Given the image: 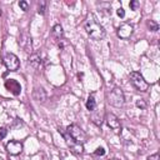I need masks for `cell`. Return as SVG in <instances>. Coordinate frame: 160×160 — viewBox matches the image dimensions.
Returning <instances> with one entry per match:
<instances>
[{
  "label": "cell",
  "instance_id": "obj_1",
  "mask_svg": "<svg viewBox=\"0 0 160 160\" xmlns=\"http://www.w3.org/2000/svg\"><path fill=\"white\" fill-rule=\"evenodd\" d=\"M84 28L86 34L94 39V40H101L105 38V30L104 28L96 21V19L94 18V15H89L88 19L84 22Z\"/></svg>",
  "mask_w": 160,
  "mask_h": 160
},
{
  "label": "cell",
  "instance_id": "obj_2",
  "mask_svg": "<svg viewBox=\"0 0 160 160\" xmlns=\"http://www.w3.org/2000/svg\"><path fill=\"white\" fill-rule=\"evenodd\" d=\"M108 102L115 108H121L125 104V96L124 92L120 88H114L109 94H108Z\"/></svg>",
  "mask_w": 160,
  "mask_h": 160
},
{
  "label": "cell",
  "instance_id": "obj_3",
  "mask_svg": "<svg viewBox=\"0 0 160 160\" xmlns=\"http://www.w3.org/2000/svg\"><path fill=\"white\" fill-rule=\"evenodd\" d=\"M129 79L130 82L132 84V86L138 90V91H146L149 89V84L146 82V80L144 79V76L139 72V71H131L129 74Z\"/></svg>",
  "mask_w": 160,
  "mask_h": 160
},
{
  "label": "cell",
  "instance_id": "obj_4",
  "mask_svg": "<svg viewBox=\"0 0 160 160\" xmlns=\"http://www.w3.org/2000/svg\"><path fill=\"white\" fill-rule=\"evenodd\" d=\"M66 131H68V134H69V136L71 138L72 141H75V142H78V144H81V145L86 141V134H85L84 130H82L80 126H78L76 124L69 125L68 129H66Z\"/></svg>",
  "mask_w": 160,
  "mask_h": 160
},
{
  "label": "cell",
  "instance_id": "obj_5",
  "mask_svg": "<svg viewBox=\"0 0 160 160\" xmlns=\"http://www.w3.org/2000/svg\"><path fill=\"white\" fill-rule=\"evenodd\" d=\"M4 64L5 66L8 68V70L10 71H16L19 69V65H20V61H19V58L12 54V52H6L4 55Z\"/></svg>",
  "mask_w": 160,
  "mask_h": 160
},
{
  "label": "cell",
  "instance_id": "obj_6",
  "mask_svg": "<svg viewBox=\"0 0 160 160\" xmlns=\"http://www.w3.org/2000/svg\"><path fill=\"white\" fill-rule=\"evenodd\" d=\"M106 124H108V126L110 128V129H112L114 131H116V132H119L120 130H121V122H120V120H119V118L115 115V114H108L106 115Z\"/></svg>",
  "mask_w": 160,
  "mask_h": 160
},
{
  "label": "cell",
  "instance_id": "obj_7",
  "mask_svg": "<svg viewBox=\"0 0 160 160\" xmlns=\"http://www.w3.org/2000/svg\"><path fill=\"white\" fill-rule=\"evenodd\" d=\"M132 30H134L132 25L125 22V24H122V25L119 26V29H118V36L120 39H129L131 36V34H132Z\"/></svg>",
  "mask_w": 160,
  "mask_h": 160
},
{
  "label": "cell",
  "instance_id": "obj_8",
  "mask_svg": "<svg viewBox=\"0 0 160 160\" xmlns=\"http://www.w3.org/2000/svg\"><path fill=\"white\" fill-rule=\"evenodd\" d=\"M6 150L10 155H18L22 151V144L16 140H11L6 144Z\"/></svg>",
  "mask_w": 160,
  "mask_h": 160
},
{
  "label": "cell",
  "instance_id": "obj_9",
  "mask_svg": "<svg viewBox=\"0 0 160 160\" xmlns=\"http://www.w3.org/2000/svg\"><path fill=\"white\" fill-rule=\"evenodd\" d=\"M5 88H6L10 92H12L14 95H19V94L21 92V86H20V84H19L16 80H14V79L6 80V81H5Z\"/></svg>",
  "mask_w": 160,
  "mask_h": 160
},
{
  "label": "cell",
  "instance_id": "obj_10",
  "mask_svg": "<svg viewBox=\"0 0 160 160\" xmlns=\"http://www.w3.org/2000/svg\"><path fill=\"white\" fill-rule=\"evenodd\" d=\"M19 44L21 45L22 49H25L26 51H30V50H31V36H30L26 31H24V32L20 35Z\"/></svg>",
  "mask_w": 160,
  "mask_h": 160
},
{
  "label": "cell",
  "instance_id": "obj_11",
  "mask_svg": "<svg viewBox=\"0 0 160 160\" xmlns=\"http://www.w3.org/2000/svg\"><path fill=\"white\" fill-rule=\"evenodd\" d=\"M29 64H30V66H31L32 69H35V70H40V69L42 68V60H41L40 55L36 54V52H34V54L30 55V58H29Z\"/></svg>",
  "mask_w": 160,
  "mask_h": 160
},
{
  "label": "cell",
  "instance_id": "obj_12",
  "mask_svg": "<svg viewBox=\"0 0 160 160\" xmlns=\"http://www.w3.org/2000/svg\"><path fill=\"white\" fill-rule=\"evenodd\" d=\"M32 98L39 102H44L46 100V92L42 88H35L32 91Z\"/></svg>",
  "mask_w": 160,
  "mask_h": 160
},
{
  "label": "cell",
  "instance_id": "obj_13",
  "mask_svg": "<svg viewBox=\"0 0 160 160\" xmlns=\"http://www.w3.org/2000/svg\"><path fill=\"white\" fill-rule=\"evenodd\" d=\"M62 35H64V31H62V28L60 24H56L52 26L51 29V36L55 39V40H60L62 39Z\"/></svg>",
  "mask_w": 160,
  "mask_h": 160
},
{
  "label": "cell",
  "instance_id": "obj_14",
  "mask_svg": "<svg viewBox=\"0 0 160 160\" xmlns=\"http://www.w3.org/2000/svg\"><path fill=\"white\" fill-rule=\"evenodd\" d=\"M86 109H88L89 111H94V110L96 109V102H95V99H94L92 95H90V96L88 98V101H86Z\"/></svg>",
  "mask_w": 160,
  "mask_h": 160
},
{
  "label": "cell",
  "instance_id": "obj_15",
  "mask_svg": "<svg viewBox=\"0 0 160 160\" xmlns=\"http://www.w3.org/2000/svg\"><path fill=\"white\" fill-rule=\"evenodd\" d=\"M45 6H46V2L44 0H41L39 2V6H38V12L41 14V15H44L45 14Z\"/></svg>",
  "mask_w": 160,
  "mask_h": 160
},
{
  "label": "cell",
  "instance_id": "obj_16",
  "mask_svg": "<svg viewBox=\"0 0 160 160\" xmlns=\"http://www.w3.org/2000/svg\"><path fill=\"white\" fill-rule=\"evenodd\" d=\"M148 26L150 28V30H151V31H156V30L159 29V25H158L155 21H152V20L148 21Z\"/></svg>",
  "mask_w": 160,
  "mask_h": 160
},
{
  "label": "cell",
  "instance_id": "obj_17",
  "mask_svg": "<svg viewBox=\"0 0 160 160\" xmlns=\"http://www.w3.org/2000/svg\"><path fill=\"white\" fill-rule=\"evenodd\" d=\"M135 105H136L138 108H140V109H145V108H146V102H145L144 99H138L136 102H135Z\"/></svg>",
  "mask_w": 160,
  "mask_h": 160
},
{
  "label": "cell",
  "instance_id": "obj_18",
  "mask_svg": "<svg viewBox=\"0 0 160 160\" xmlns=\"http://www.w3.org/2000/svg\"><path fill=\"white\" fill-rule=\"evenodd\" d=\"M139 5H140V4H139L138 0H132V1H130V4H129V6H130L131 10H138Z\"/></svg>",
  "mask_w": 160,
  "mask_h": 160
},
{
  "label": "cell",
  "instance_id": "obj_19",
  "mask_svg": "<svg viewBox=\"0 0 160 160\" xmlns=\"http://www.w3.org/2000/svg\"><path fill=\"white\" fill-rule=\"evenodd\" d=\"M6 134H8L6 128H0V140H1V139H4V138L6 136Z\"/></svg>",
  "mask_w": 160,
  "mask_h": 160
},
{
  "label": "cell",
  "instance_id": "obj_20",
  "mask_svg": "<svg viewBox=\"0 0 160 160\" xmlns=\"http://www.w3.org/2000/svg\"><path fill=\"white\" fill-rule=\"evenodd\" d=\"M19 6H20L24 11H26V10H28V8H29V5H28V2H26V1H20V2H19Z\"/></svg>",
  "mask_w": 160,
  "mask_h": 160
},
{
  "label": "cell",
  "instance_id": "obj_21",
  "mask_svg": "<svg viewBox=\"0 0 160 160\" xmlns=\"http://www.w3.org/2000/svg\"><path fill=\"white\" fill-rule=\"evenodd\" d=\"M116 14H118V16H120V18H124V16H125V11H124L122 8H119V9L116 10Z\"/></svg>",
  "mask_w": 160,
  "mask_h": 160
},
{
  "label": "cell",
  "instance_id": "obj_22",
  "mask_svg": "<svg viewBox=\"0 0 160 160\" xmlns=\"http://www.w3.org/2000/svg\"><path fill=\"white\" fill-rule=\"evenodd\" d=\"M104 154H105L104 148H98V149H96V151H95V155H100V156H102Z\"/></svg>",
  "mask_w": 160,
  "mask_h": 160
},
{
  "label": "cell",
  "instance_id": "obj_23",
  "mask_svg": "<svg viewBox=\"0 0 160 160\" xmlns=\"http://www.w3.org/2000/svg\"><path fill=\"white\" fill-rule=\"evenodd\" d=\"M148 160H159V154H158V152H155V154L150 155V156L148 158Z\"/></svg>",
  "mask_w": 160,
  "mask_h": 160
},
{
  "label": "cell",
  "instance_id": "obj_24",
  "mask_svg": "<svg viewBox=\"0 0 160 160\" xmlns=\"http://www.w3.org/2000/svg\"><path fill=\"white\" fill-rule=\"evenodd\" d=\"M0 15H1V9H0Z\"/></svg>",
  "mask_w": 160,
  "mask_h": 160
},
{
  "label": "cell",
  "instance_id": "obj_25",
  "mask_svg": "<svg viewBox=\"0 0 160 160\" xmlns=\"http://www.w3.org/2000/svg\"><path fill=\"white\" fill-rule=\"evenodd\" d=\"M109 160H115V159H109Z\"/></svg>",
  "mask_w": 160,
  "mask_h": 160
}]
</instances>
